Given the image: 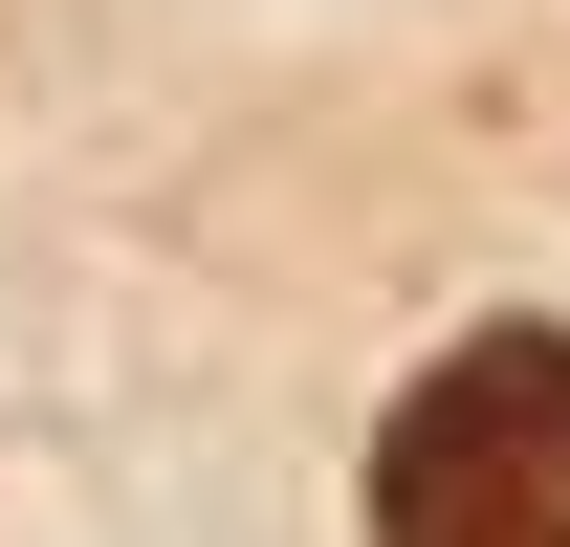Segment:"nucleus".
Listing matches in <instances>:
<instances>
[{"label": "nucleus", "mask_w": 570, "mask_h": 547, "mask_svg": "<svg viewBox=\"0 0 570 547\" xmlns=\"http://www.w3.org/2000/svg\"><path fill=\"white\" fill-rule=\"evenodd\" d=\"M373 547H570V329H461L395 395Z\"/></svg>", "instance_id": "obj_1"}]
</instances>
